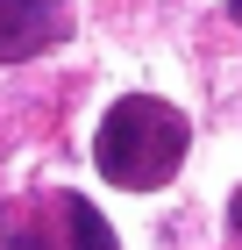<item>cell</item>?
I'll use <instances>...</instances> for the list:
<instances>
[{"mask_svg": "<svg viewBox=\"0 0 242 250\" xmlns=\"http://www.w3.org/2000/svg\"><path fill=\"white\" fill-rule=\"evenodd\" d=\"M93 165H100V179H114V186H129V193L164 186L186 165V115L171 100H157V93L114 100L100 136H93Z\"/></svg>", "mask_w": 242, "mask_h": 250, "instance_id": "obj_1", "label": "cell"}, {"mask_svg": "<svg viewBox=\"0 0 242 250\" xmlns=\"http://www.w3.org/2000/svg\"><path fill=\"white\" fill-rule=\"evenodd\" d=\"M57 21H64V0H0V64L36 58L57 36Z\"/></svg>", "mask_w": 242, "mask_h": 250, "instance_id": "obj_2", "label": "cell"}, {"mask_svg": "<svg viewBox=\"0 0 242 250\" xmlns=\"http://www.w3.org/2000/svg\"><path fill=\"white\" fill-rule=\"evenodd\" d=\"M64 222H72V250H121L93 200H64Z\"/></svg>", "mask_w": 242, "mask_h": 250, "instance_id": "obj_3", "label": "cell"}, {"mask_svg": "<svg viewBox=\"0 0 242 250\" xmlns=\"http://www.w3.org/2000/svg\"><path fill=\"white\" fill-rule=\"evenodd\" d=\"M7 250H50V243H36V236H7Z\"/></svg>", "mask_w": 242, "mask_h": 250, "instance_id": "obj_4", "label": "cell"}, {"mask_svg": "<svg viewBox=\"0 0 242 250\" xmlns=\"http://www.w3.org/2000/svg\"><path fill=\"white\" fill-rule=\"evenodd\" d=\"M228 214H235V236H242V193H235V208H228Z\"/></svg>", "mask_w": 242, "mask_h": 250, "instance_id": "obj_5", "label": "cell"}, {"mask_svg": "<svg viewBox=\"0 0 242 250\" xmlns=\"http://www.w3.org/2000/svg\"><path fill=\"white\" fill-rule=\"evenodd\" d=\"M228 15H235V21H242V0H228Z\"/></svg>", "mask_w": 242, "mask_h": 250, "instance_id": "obj_6", "label": "cell"}]
</instances>
